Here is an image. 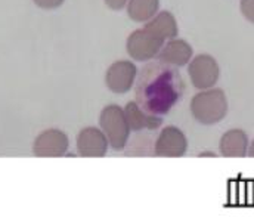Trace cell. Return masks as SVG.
I'll list each match as a JSON object with an SVG mask.
<instances>
[{"label":"cell","mask_w":254,"mask_h":217,"mask_svg":"<svg viewBox=\"0 0 254 217\" xmlns=\"http://www.w3.org/2000/svg\"><path fill=\"white\" fill-rule=\"evenodd\" d=\"M185 84L179 71L163 61L146 64L136 81V102L149 117L166 115L182 98Z\"/></svg>","instance_id":"1"},{"label":"cell","mask_w":254,"mask_h":217,"mask_svg":"<svg viewBox=\"0 0 254 217\" xmlns=\"http://www.w3.org/2000/svg\"><path fill=\"white\" fill-rule=\"evenodd\" d=\"M190 109L196 121L202 124H216L225 118L228 112V101L223 90L213 89L204 90L193 96Z\"/></svg>","instance_id":"2"},{"label":"cell","mask_w":254,"mask_h":217,"mask_svg":"<svg viewBox=\"0 0 254 217\" xmlns=\"http://www.w3.org/2000/svg\"><path fill=\"white\" fill-rule=\"evenodd\" d=\"M190 77L196 89L205 90L219 80V65L210 55H198L190 64Z\"/></svg>","instance_id":"3"},{"label":"cell","mask_w":254,"mask_h":217,"mask_svg":"<svg viewBox=\"0 0 254 217\" xmlns=\"http://www.w3.org/2000/svg\"><path fill=\"white\" fill-rule=\"evenodd\" d=\"M163 42L164 40L154 37L143 28V30L134 31L130 36L127 42V49L134 59L145 61V59L155 56L160 52V49L163 48Z\"/></svg>","instance_id":"4"},{"label":"cell","mask_w":254,"mask_h":217,"mask_svg":"<svg viewBox=\"0 0 254 217\" xmlns=\"http://www.w3.org/2000/svg\"><path fill=\"white\" fill-rule=\"evenodd\" d=\"M68 149V138L61 130L49 129L40 133L34 142L33 151L37 157H61Z\"/></svg>","instance_id":"5"},{"label":"cell","mask_w":254,"mask_h":217,"mask_svg":"<svg viewBox=\"0 0 254 217\" xmlns=\"http://www.w3.org/2000/svg\"><path fill=\"white\" fill-rule=\"evenodd\" d=\"M188 142L184 133L178 127H167L157 144V155H167V157H181L187 152Z\"/></svg>","instance_id":"6"},{"label":"cell","mask_w":254,"mask_h":217,"mask_svg":"<svg viewBox=\"0 0 254 217\" xmlns=\"http://www.w3.org/2000/svg\"><path fill=\"white\" fill-rule=\"evenodd\" d=\"M192 58V48L184 40L169 42L160 54V61L173 67H184Z\"/></svg>","instance_id":"7"},{"label":"cell","mask_w":254,"mask_h":217,"mask_svg":"<svg viewBox=\"0 0 254 217\" xmlns=\"http://www.w3.org/2000/svg\"><path fill=\"white\" fill-rule=\"evenodd\" d=\"M219 146L225 157H246L249 151V138L243 130L234 129L222 136Z\"/></svg>","instance_id":"8"},{"label":"cell","mask_w":254,"mask_h":217,"mask_svg":"<svg viewBox=\"0 0 254 217\" xmlns=\"http://www.w3.org/2000/svg\"><path fill=\"white\" fill-rule=\"evenodd\" d=\"M145 30L152 34L157 39L166 40L172 39L178 34V25L176 19L170 12H161L155 19H152L149 24H146Z\"/></svg>","instance_id":"9"},{"label":"cell","mask_w":254,"mask_h":217,"mask_svg":"<svg viewBox=\"0 0 254 217\" xmlns=\"http://www.w3.org/2000/svg\"><path fill=\"white\" fill-rule=\"evenodd\" d=\"M136 74V68L130 62H117L108 71V84L116 92H125Z\"/></svg>","instance_id":"10"},{"label":"cell","mask_w":254,"mask_h":217,"mask_svg":"<svg viewBox=\"0 0 254 217\" xmlns=\"http://www.w3.org/2000/svg\"><path fill=\"white\" fill-rule=\"evenodd\" d=\"M77 146L81 155H104L105 154V139L99 132L93 129H86L78 135Z\"/></svg>","instance_id":"11"},{"label":"cell","mask_w":254,"mask_h":217,"mask_svg":"<svg viewBox=\"0 0 254 217\" xmlns=\"http://www.w3.org/2000/svg\"><path fill=\"white\" fill-rule=\"evenodd\" d=\"M128 15L134 21H148L158 10V0H130Z\"/></svg>","instance_id":"12"},{"label":"cell","mask_w":254,"mask_h":217,"mask_svg":"<svg viewBox=\"0 0 254 217\" xmlns=\"http://www.w3.org/2000/svg\"><path fill=\"white\" fill-rule=\"evenodd\" d=\"M241 12L250 22L254 24V0H241Z\"/></svg>","instance_id":"13"},{"label":"cell","mask_w":254,"mask_h":217,"mask_svg":"<svg viewBox=\"0 0 254 217\" xmlns=\"http://www.w3.org/2000/svg\"><path fill=\"white\" fill-rule=\"evenodd\" d=\"M39 7L51 10V9H57L64 3V0H33Z\"/></svg>","instance_id":"14"},{"label":"cell","mask_w":254,"mask_h":217,"mask_svg":"<svg viewBox=\"0 0 254 217\" xmlns=\"http://www.w3.org/2000/svg\"><path fill=\"white\" fill-rule=\"evenodd\" d=\"M105 1H107V4H108L111 9H116V10H117V9H122V7L127 3V0H105Z\"/></svg>","instance_id":"15"},{"label":"cell","mask_w":254,"mask_h":217,"mask_svg":"<svg viewBox=\"0 0 254 217\" xmlns=\"http://www.w3.org/2000/svg\"><path fill=\"white\" fill-rule=\"evenodd\" d=\"M247 152H249V155H250V157H254V141L252 142V145H250V148H249V151H247Z\"/></svg>","instance_id":"16"}]
</instances>
